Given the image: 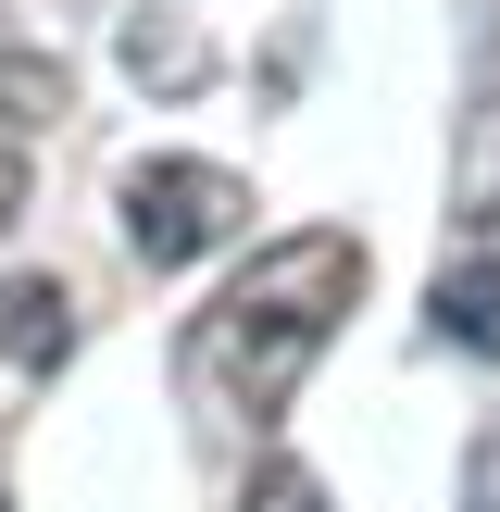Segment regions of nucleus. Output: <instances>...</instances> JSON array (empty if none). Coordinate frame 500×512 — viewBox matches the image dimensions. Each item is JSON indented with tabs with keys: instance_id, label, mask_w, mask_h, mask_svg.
<instances>
[{
	"instance_id": "nucleus-1",
	"label": "nucleus",
	"mask_w": 500,
	"mask_h": 512,
	"mask_svg": "<svg viewBox=\"0 0 500 512\" xmlns=\"http://www.w3.org/2000/svg\"><path fill=\"white\" fill-rule=\"evenodd\" d=\"M350 300H363V238H350V225H300V238L250 250V263L225 275V300L200 313V338H188L200 400L275 425L300 400V375L325 363V338H338Z\"/></svg>"
},
{
	"instance_id": "nucleus-2",
	"label": "nucleus",
	"mask_w": 500,
	"mask_h": 512,
	"mask_svg": "<svg viewBox=\"0 0 500 512\" xmlns=\"http://www.w3.org/2000/svg\"><path fill=\"white\" fill-rule=\"evenodd\" d=\"M113 213H125V250H138L150 275H175V263H200V250L250 238V175L163 150V163H138V175L113 188Z\"/></svg>"
},
{
	"instance_id": "nucleus-3",
	"label": "nucleus",
	"mask_w": 500,
	"mask_h": 512,
	"mask_svg": "<svg viewBox=\"0 0 500 512\" xmlns=\"http://www.w3.org/2000/svg\"><path fill=\"white\" fill-rule=\"evenodd\" d=\"M0 363L13 375H63L75 363V288L63 275H0Z\"/></svg>"
},
{
	"instance_id": "nucleus-4",
	"label": "nucleus",
	"mask_w": 500,
	"mask_h": 512,
	"mask_svg": "<svg viewBox=\"0 0 500 512\" xmlns=\"http://www.w3.org/2000/svg\"><path fill=\"white\" fill-rule=\"evenodd\" d=\"M425 325H438L450 350H475V363H500V238L475 250V263H450V275H438Z\"/></svg>"
},
{
	"instance_id": "nucleus-5",
	"label": "nucleus",
	"mask_w": 500,
	"mask_h": 512,
	"mask_svg": "<svg viewBox=\"0 0 500 512\" xmlns=\"http://www.w3.org/2000/svg\"><path fill=\"white\" fill-rule=\"evenodd\" d=\"M50 113H63V50L25 13H0V125L25 138V125H50Z\"/></svg>"
},
{
	"instance_id": "nucleus-6",
	"label": "nucleus",
	"mask_w": 500,
	"mask_h": 512,
	"mask_svg": "<svg viewBox=\"0 0 500 512\" xmlns=\"http://www.w3.org/2000/svg\"><path fill=\"white\" fill-rule=\"evenodd\" d=\"M125 75H138V88H200V75H213V38H200L188 13H125Z\"/></svg>"
},
{
	"instance_id": "nucleus-7",
	"label": "nucleus",
	"mask_w": 500,
	"mask_h": 512,
	"mask_svg": "<svg viewBox=\"0 0 500 512\" xmlns=\"http://www.w3.org/2000/svg\"><path fill=\"white\" fill-rule=\"evenodd\" d=\"M238 512H325V488H313L300 463H263V475L238 488Z\"/></svg>"
},
{
	"instance_id": "nucleus-8",
	"label": "nucleus",
	"mask_w": 500,
	"mask_h": 512,
	"mask_svg": "<svg viewBox=\"0 0 500 512\" xmlns=\"http://www.w3.org/2000/svg\"><path fill=\"white\" fill-rule=\"evenodd\" d=\"M463 512H500V438H475V463H463Z\"/></svg>"
},
{
	"instance_id": "nucleus-9",
	"label": "nucleus",
	"mask_w": 500,
	"mask_h": 512,
	"mask_svg": "<svg viewBox=\"0 0 500 512\" xmlns=\"http://www.w3.org/2000/svg\"><path fill=\"white\" fill-rule=\"evenodd\" d=\"M13 213H25V163L0 150V238H13Z\"/></svg>"
},
{
	"instance_id": "nucleus-10",
	"label": "nucleus",
	"mask_w": 500,
	"mask_h": 512,
	"mask_svg": "<svg viewBox=\"0 0 500 512\" xmlns=\"http://www.w3.org/2000/svg\"><path fill=\"white\" fill-rule=\"evenodd\" d=\"M0 512H13V500H0Z\"/></svg>"
}]
</instances>
